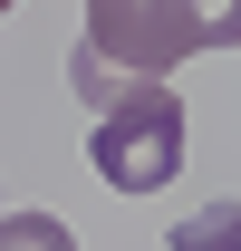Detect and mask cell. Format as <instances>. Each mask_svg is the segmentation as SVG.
<instances>
[{
	"mask_svg": "<svg viewBox=\"0 0 241 251\" xmlns=\"http://www.w3.org/2000/svg\"><path fill=\"white\" fill-rule=\"evenodd\" d=\"M203 49H241V0H87V29L68 49V97L106 77H164Z\"/></svg>",
	"mask_w": 241,
	"mask_h": 251,
	"instance_id": "1",
	"label": "cell"
},
{
	"mask_svg": "<svg viewBox=\"0 0 241 251\" xmlns=\"http://www.w3.org/2000/svg\"><path fill=\"white\" fill-rule=\"evenodd\" d=\"M164 251H241V203L222 193V203H193V213L164 232Z\"/></svg>",
	"mask_w": 241,
	"mask_h": 251,
	"instance_id": "3",
	"label": "cell"
},
{
	"mask_svg": "<svg viewBox=\"0 0 241 251\" xmlns=\"http://www.w3.org/2000/svg\"><path fill=\"white\" fill-rule=\"evenodd\" d=\"M0 251H77L58 213H0Z\"/></svg>",
	"mask_w": 241,
	"mask_h": 251,
	"instance_id": "4",
	"label": "cell"
},
{
	"mask_svg": "<svg viewBox=\"0 0 241 251\" xmlns=\"http://www.w3.org/2000/svg\"><path fill=\"white\" fill-rule=\"evenodd\" d=\"M87 97V164L116 193H164L183 174V97L164 77H106Z\"/></svg>",
	"mask_w": 241,
	"mask_h": 251,
	"instance_id": "2",
	"label": "cell"
},
{
	"mask_svg": "<svg viewBox=\"0 0 241 251\" xmlns=\"http://www.w3.org/2000/svg\"><path fill=\"white\" fill-rule=\"evenodd\" d=\"M0 10H10V0H0Z\"/></svg>",
	"mask_w": 241,
	"mask_h": 251,
	"instance_id": "5",
	"label": "cell"
}]
</instances>
